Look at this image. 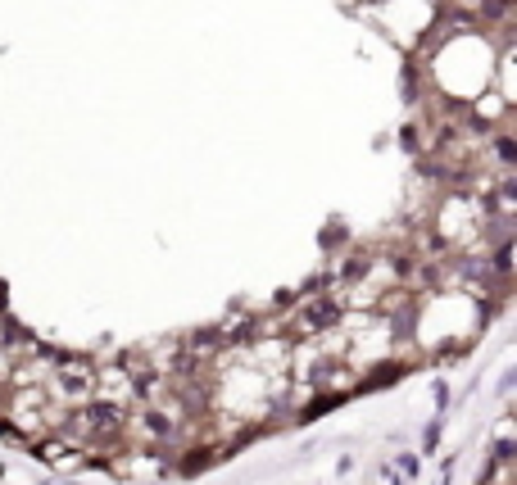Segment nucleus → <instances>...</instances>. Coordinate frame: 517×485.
I'll use <instances>...</instances> for the list:
<instances>
[{
  "instance_id": "1",
  "label": "nucleus",
  "mask_w": 517,
  "mask_h": 485,
  "mask_svg": "<svg viewBox=\"0 0 517 485\" xmlns=\"http://www.w3.org/2000/svg\"><path fill=\"white\" fill-rule=\"evenodd\" d=\"M513 155H517V150H513V141L503 136V141H499V159H503V164H513Z\"/></svg>"
}]
</instances>
